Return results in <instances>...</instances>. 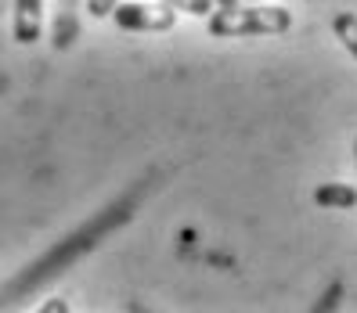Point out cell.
<instances>
[{"label":"cell","instance_id":"cell-8","mask_svg":"<svg viewBox=\"0 0 357 313\" xmlns=\"http://www.w3.org/2000/svg\"><path fill=\"white\" fill-rule=\"evenodd\" d=\"M217 8H235V4H257V0H213Z\"/></svg>","mask_w":357,"mask_h":313},{"label":"cell","instance_id":"cell-3","mask_svg":"<svg viewBox=\"0 0 357 313\" xmlns=\"http://www.w3.org/2000/svg\"><path fill=\"white\" fill-rule=\"evenodd\" d=\"M44 29V0H15V40L18 44H36Z\"/></svg>","mask_w":357,"mask_h":313},{"label":"cell","instance_id":"cell-6","mask_svg":"<svg viewBox=\"0 0 357 313\" xmlns=\"http://www.w3.org/2000/svg\"><path fill=\"white\" fill-rule=\"evenodd\" d=\"M170 11H188V15H209L213 11V0H159Z\"/></svg>","mask_w":357,"mask_h":313},{"label":"cell","instance_id":"cell-9","mask_svg":"<svg viewBox=\"0 0 357 313\" xmlns=\"http://www.w3.org/2000/svg\"><path fill=\"white\" fill-rule=\"evenodd\" d=\"M354 162H357V144H354Z\"/></svg>","mask_w":357,"mask_h":313},{"label":"cell","instance_id":"cell-2","mask_svg":"<svg viewBox=\"0 0 357 313\" xmlns=\"http://www.w3.org/2000/svg\"><path fill=\"white\" fill-rule=\"evenodd\" d=\"M112 18L119 29H130V33H170L177 26V11H170L166 4H119L112 8Z\"/></svg>","mask_w":357,"mask_h":313},{"label":"cell","instance_id":"cell-4","mask_svg":"<svg viewBox=\"0 0 357 313\" xmlns=\"http://www.w3.org/2000/svg\"><path fill=\"white\" fill-rule=\"evenodd\" d=\"M314 202L321 209H354L357 205V187L350 184H318L314 187Z\"/></svg>","mask_w":357,"mask_h":313},{"label":"cell","instance_id":"cell-7","mask_svg":"<svg viewBox=\"0 0 357 313\" xmlns=\"http://www.w3.org/2000/svg\"><path fill=\"white\" fill-rule=\"evenodd\" d=\"M116 4H119V0H87V11H91L94 18H109Z\"/></svg>","mask_w":357,"mask_h":313},{"label":"cell","instance_id":"cell-1","mask_svg":"<svg viewBox=\"0 0 357 313\" xmlns=\"http://www.w3.org/2000/svg\"><path fill=\"white\" fill-rule=\"evenodd\" d=\"M292 26V15L275 4H235L206 15V33L217 40L235 36H278Z\"/></svg>","mask_w":357,"mask_h":313},{"label":"cell","instance_id":"cell-5","mask_svg":"<svg viewBox=\"0 0 357 313\" xmlns=\"http://www.w3.org/2000/svg\"><path fill=\"white\" fill-rule=\"evenodd\" d=\"M332 33H335V40L357 58V15L354 11H340L332 18Z\"/></svg>","mask_w":357,"mask_h":313}]
</instances>
